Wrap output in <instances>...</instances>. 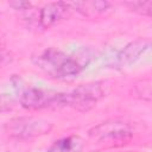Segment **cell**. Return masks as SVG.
I'll return each mask as SVG.
<instances>
[{"label": "cell", "instance_id": "6da1fadb", "mask_svg": "<svg viewBox=\"0 0 152 152\" xmlns=\"http://www.w3.org/2000/svg\"><path fill=\"white\" fill-rule=\"evenodd\" d=\"M33 63L48 76L59 80L77 76L84 68V64L87 65V63L81 62L80 57L56 48H48L38 52L33 57Z\"/></svg>", "mask_w": 152, "mask_h": 152}, {"label": "cell", "instance_id": "7a4b0ae2", "mask_svg": "<svg viewBox=\"0 0 152 152\" xmlns=\"http://www.w3.org/2000/svg\"><path fill=\"white\" fill-rule=\"evenodd\" d=\"M19 102L23 108L28 110L65 107V93L44 88H28L21 93Z\"/></svg>", "mask_w": 152, "mask_h": 152}, {"label": "cell", "instance_id": "3957f363", "mask_svg": "<svg viewBox=\"0 0 152 152\" xmlns=\"http://www.w3.org/2000/svg\"><path fill=\"white\" fill-rule=\"evenodd\" d=\"M104 96L101 82H89L81 84L65 94V106L86 113L93 109L97 102Z\"/></svg>", "mask_w": 152, "mask_h": 152}, {"label": "cell", "instance_id": "277c9868", "mask_svg": "<svg viewBox=\"0 0 152 152\" xmlns=\"http://www.w3.org/2000/svg\"><path fill=\"white\" fill-rule=\"evenodd\" d=\"M51 128V122L34 118H15L5 125V131L10 137L21 140L44 135L49 133Z\"/></svg>", "mask_w": 152, "mask_h": 152}, {"label": "cell", "instance_id": "5b68a950", "mask_svg": "<svg viewBox=\"0 0 152 152\" xmlns=\"http://www.w3.org/2000/svg\"><path fill=\"white\" fill-rule=\"evenodd\" d=\"M88 135L96 141H126L133 135L129 124L122 120H107L88 131Z\"/></svg>", "mask_w": 152, "mask_h": 152}, {"label": "cell", "instance_id": "8992f818", "mask_svg": "<svg viewBox=\"0 0 152 152\" xmlns=\"http://www.w3.org/2000/svg\"><path fill=\"white\" fill-rule=\"evenodd\" d=\"M70 2H50L42 7L34 15L36 24L40 28H50L63 18L68 17L71 11Z\"/></svg>", "mask_w": 152, "mask_h": 152}, {"label": "cell", "instance_id": "52a82bcc", "mask_svg": "<svg viewBox=\"0 0 152 152\" xmlns=\"http://www.w3.org/2000/svg\"><path fill=\"white\" fill-rule=\"evenodd\" d=\"M84 140L78 135H69L53 141L46 152H82Z\"/></svg>", "mask_w": 152, "mask_h": 152}, {"label": "cell", "instance_id": "ba28073f", "mask_svg": "<svg viewBox=\"0 0 152 152\" xmlns=\"http://www.w3.org/2000/svg\"><path fill=\"white\" fill-rule=\"evenodd\" d=\"M72 10L80 12L86 17H95L99 14H103L110 7V2L108 1H77L70 2Z\"/></svg>", "mask_w": 152, "mask_h": 152}, {"label": "cell", "instance_id": "9c48e42d", "mask_svg": "<svg viewBox=\"0 0 152 152\" xmlns=\"http://www.w3.org/2000/svg\"><path fill=\"white\" fill-rule=\"evenodd\" d=\"M146 48H147V43L145 40H135L128 44L118 55V63L120 65H125V64L133 62Z\"/></svg>", "mask_w": 152, "mask_h": 152}, {"label": "cell", "instance_id": "30bf717a", "mask_svg": "<svg viewBox=\"0 0 152 152\" xmlns=\"http://www.w3.org/2000/svg\"><path fill=\"white\" fill-rule=\"evenodd\" d=\"M125 6L135 13L152 18V1H128L125 2Z\"/></svg>", "mask_w": 152, "mask_h": 152}, {"label": "cell", "instance_id": "8fae6325", "mask_svg": "<svg viewBox=\"0 0 152 152\" xmlns=\"http://www.w3.org/2000/svg\"><path fill=\"white\" fill-rule=\"evenodd\" d=\"M8 5L14 10H20V11H27L31 8V2L28 1H10Z\"/></svg>", "mask_w": 152, "mask_h": 152}]
</instances>
